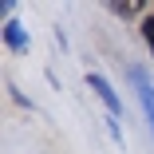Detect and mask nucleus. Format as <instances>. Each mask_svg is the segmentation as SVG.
<instances>
[{
	"label": "nucleus",
	"instance_id": "20e7f679",
	"mask_svg": "<svg viewBox=\"0 0 154 154\" xmlns=\"http://www.w3.org/2000/svg\"><path fill=\"white\" fill-rule=\"evenodd\" d=\"M107 12H115V16H150L154 8H146V4H107Z\"/></svg>",
	"mask_w": 154,
	"mask_h": 154
},
{
	"label": "nucleus",
	"instance_id": "7ed1b4c3",
	"mask_svg": "<svg viewBox=\"0 0 154 154\" xmlns=\"http://www.w3.org/2000/svg\"><path fill=\"white\" fill-rule=\"evenodd\" d=\"M28 44H32L28 28H24L20 20H4V48H8V51H28Z\"/></svg>",
	"mask_w": 154,
	"mask_h": 154
},
{
	"label": "nucleus",
	"instance_id": "39448f33",
	"mask_svg": "<svg viewBox=\"0 0 154 154\" xmlns=\"http://www.w3.org/2000/svg\"><path fill=\"white\" fill-rule=\"evenodd\" d=\"M138 32H142V44H146V48H150V55H154V12L138 20Z\"/></svg>",
	"mask_w": 154,
	"mask_h": 154
},
{
	"label": "nucleus",
	"instance_id": "f03ea898",
	"mask_svg": "<svg viewBox=\"0 0 154 154\" xmlns=\"http://www.w3.org/2000/svg\"><path fill=\"white\" fill-rule=\"evenodd\" d=\"M87 87L103 99V107H107V115H111V119H119V115H122V99H119V91L111 87V79H107L103 71H87Z\"/></svg>",
	"mask_w": 154,
	"mask_h": 154
},
{
	"label": "nucleus",
	"instance_id": "f257e3e1",
	"mask_svg": "<svg viewBox=\"0 0 154 154\" xmlns=\"http://www.w3.org/2000/svg\"><path fill=\"white\" fill-rule=\"evenodd\" d=\"M127 75H131V83H134V95H138V103H142L146 127H150V134H154V75H150L146 67H138V63H131Z\"/></svg>",
	"mask_w": 154,
	"mask_h": 154
}]
</instances>
